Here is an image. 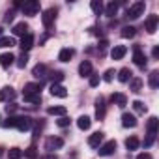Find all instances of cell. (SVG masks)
<instances>
[{"instance_id":"obj_1","label":"cell","mask_w":159,"mask_h":159,"mask_svg":"<svg viewBox=\"0 0 159 159\" xmlns=\"http://www.w3.org/2000/svg\"><path fill=\"white\" fill-rule=\"evenodd\" d=\"M146 10V4L144 2H135L127 8V19H139Z\"/></svg>"},{"instance_id":"obj_2","label":"cell","mask_w":159,"mask_h":159,"mask_svg":"<svg viewBox=\"0 0 159 159\" xmlns=\"http://www.w3.org/2000/svg\"><path fill=\"white\" fill-rule=\"evenodd\" d=\"M34 125V120L30 116H15V127L19 131H28Z\"/></svg>"},{"instance_id":"obj_3","label":"cell","mask_w":159,"mask_h":159,"mask_svg":"<svg viewBox=\"0 0 159 159\" xmlns=\"http://www.w3.org/2000/svg\"><path fill=\"white\" fill-rule=\"evenodd\" d=\"M38 11H39V2H38V0H28V2L23 4V13H25V15L34 17Z\"/></svg>"},{"instance_id":"obj_4","label":"cell","mask_w":159,"mask_h":159,"mask_svg":"<svg viewBox=\"0 0 159 159\" xmlns=\"http://www.w3.org/2000/svg\"><path fill=\"white\" fill-rule=\"evenodd\" d=\"M54 19H56V10H54V8L45 10L43 15H41V21H43V26H45V28H51L52 23H54Z\"/></svg>"},{"instance_id":"obj_5","label":"cell","mask_w":159,"mask_h":159,"mask_svg":"<svg viewBox=\"0 0 159 159\" xmlns=\"http://www.w3.org/2000/svg\"><path fill=\"white\" fill-rule=\"evenodd\" d=\"M133 62H135L137 66H140V67H144V66H146V62H148V58H146L144 51H142L139 45H135V49H133Z\"/></svg>"},{"instance_id":"obj_6","label":"cell","mask_w":159,"mask_h":159,"mask_svg":"<svg viewBox=\"0 0 159 159\" xmlns=\"http://www.w3.org/2000/svg\"><path fill=\"white\" fill-rule=\"evenodd\" d=\"M62 146H64V139H60V137H49L47 142H45V150L47 152H54V150H58Z\"/></svg>"},{"instance_id":"obj_7","label":"cell","mask_w":159,"mask_h":159,"mask_svg":"<svg viewBox=\"0 0 159 159\" xmlns=\"http://www.w3.org/2000/svg\"><path fill=\"white\" fill-rule=\"evenodd\" d=\"M99 155H112L114 152H116V140H109V142H105V144H101L99 146Z\"/></svg>"},{"instance_id":"obj_8","label":"cell","mask_w":159,"mask_h":159,"mask_svg":"<svg viewBox=\"0 0 159 159\" xmlns=\"http://www.w3.org/2000/svg\"><path fill=\"white\" fill-rule=\"evenodd\" d=\"M157 23H159V17H157V15H148L146 23H144L146 32H148V34H155V30H157Z\"/></svg>"},{"instance_id":"obj_9","label":"cell","mask_w":159,"mask_h":159,"mask_svg":"<svg viewBox=\"0 0 159 159\" xmlns=\"http://www.w3.org/2000/svg\"><path fill=\"white\" fill-rule=\"evenodd\" d=\"M105 114H107V107H105V99L99 96L98 99H96V118L98 120H103L105 118Z\"/></svg>"},{"instance_id":"obj_10","label":"cell","mask_w":159,"mask_h":159,"mask_svg":"<svg viewBox=\"0 0 159 159\" xmlns=\"http://www.w3.org/2000/svg\"><path fill=\"white\" fill-rule=\"evenodd\" d=\"M19 47L23 49V52H28L32 47H34V36L28 32L26 36H23V39H21V43H19Z\"/></svg>"},{"instance_id":"obj_11","label":"cell","mask_w":159,"mask_h":159,"mask_svg":"<svg viewBox=\"0 0 159 159\" xmlns=\"http://www.w3.org/2000/svg\"><path fill=\"white\" fill-rule=\"evenodd\" d=\"M103 133L101 131H96V133H92L90 137H88V146H92V148H99L101 146V142H103Z\"/></svg>"},{"instance_id":"obj_12","label":"cell","mask_w":159,"mask_h":159,"mask_svg":"<svg viewBox=\"0 0 159 159\" xmlns=\"http://www.w3.org/2000/svg\"><path fill=\"white\" fill-rule=\"evenodd\" d=\"M125 52H127L125 45H114L112 51H111V56H112V60H122L125 56Z\"/></svg>"},{"instance_id":"obj_13","label":"cell","mask_w":159,"mask_h":159,"mask_svg":"<svg viewBox=\"0 0 159 159\" xmlns=\"http://www.w3.org/2000/svg\"><path fill=\"white\" fill-rule=\"evenodd\" d=\"M51 96H54V98H67V90L62 86V84H56V83H52L51 84Z\"/></svg>"},{"instance_id":"obj_14","label":"cell","mask_w":159,"mask_h":159,"mask_svg":"<svg viewBox=\"0 0 159 159\" xmlns=\"http://www.w3.org/2000/svg\"><path fill=\"white\" fill-rule=\"evenodd\" d=\"M111 101H112L114 105H118V107H125V105H127V98H125V94H122V92H114V94L111 96Z\"/></svg>"},{"instance_id":"obj_15","label":"cell","mask_w":159,"mask_h":159,"mask_svg":"<svg viewBox=\"0 0 159 159\" xmlns=\"http://www.w3.org/2000/svg\"><path fill=\"white\" fill-rule=\"evenodd\" d=\"M137 118L133 116V114H129V112H124L122 114V125L124 127H137Z\"/></svg>"},{"instance_id":"obj_16","label":"cell","mask_w":159,"mask_h":159,"mask_svg":"<svg viewBox=\"0 0 159 159\" xmlns=\"http://www.w3.org/2000/svg\"><path fill=\"white\" fill-rule=\"evenodd\" d=\"M41 92V83H28L23 88V94H39Z\"/></svg>"},{"instance_id":"obj_17","label":"cell","mask_w":159,"mask_h":159,"mask_svg":"<svg viewBox=\"0 0 159 159\" xmlns=\"http://www.w3.org/2000/svg\"><path fill=\"white\" fill-rule=\"evenodd\" d=\"M73 54H75V49H69V47H66V49H62V51H60V54H58V60H60V62H69V60L73 58Z\"/></svg>"},{"instance_id":"obj_18","label":"cell","mask_w":159,"mask_h":159,"mask_svg":"<svg viewBox=\"0 0 159 159\" xmlns=\"http://www.w3.org/2000/svg\"><path fill=\"white\" fill-rule=\"evenodd\" d=\"M13 62H15V56H13L11 52H4V54H0V66H2V67H10Z\"/></svg>"},{"instance_id":"obj_19","label":"cell","mask_w":159,"mask_h":159,"mask_svg":"<svg viewBox=\"0 0 159 159\" xmlns=\"http://www.w3.org/2000/svg\"><path fill=\"white\" fill-rule=\"evenodd\" d=\"M13 98H15V90H13L11 86L2 88V92H0V101H10V99H13Z\"/></svg>"},{"instance_id":"obj_20","label":"cell","mask_w":159,"mask_h":159,"mask_svg":"<svg viewBox=\"0 0 159 159\" xmlns=\"http://www.w3.org/2000/svg\"><path fill=\"white\" fill-rule=\"evenodd\" d=\"M77 125H79V129H83V131L90 129V125H92L90 116H79V118H77Z\"/></svg>"},{"instance_id":"obj_21","label":"cell","mask_w":159,"mask_h":159,"mask_svg":"<svg viewBox=\"0 0 159 159\" xmlns=\"http://www.w3.org/2000/svg\"><path fill=\"white\" fill-rule=\"evenodd\" d=\"M13 34H15V36H21V38L26 36V34H28V25H26L25 21H23V23H17V25L13 26Z\"/></svg>"},{"instance_id":"obj_22","label":"cell","mask_w":159,"mask_h":159,"mask_svg":"<svg viewBox=\"0 0 159 159\" xmlns=\"http://www.w3.org/2000/svg\"><path fill=\"white\" fill-rule=\"evenodd\" d=\"M79 73H81L83 77H90V75H92V64H90L88 60L81 62V66H79Z\"/></svg>"},{"instance_id":"obj_23","label":"cell","mask_w":159,"mask_h":159,"mask_svg":"<svg viewBox=\"0 0 159 159\" xmlns=\"http://www.w3.org/2000/svg\"><path fill=\"white\" fill-rule=\"evenodd\" d=\"M131 75H133V73H131L129 67H122V69L118 71V81H120V83H127L129 79H131Z\"/></svg>"},{"instance_id":"obj_24","label":"cell","mask_w":159,"mask_h":159,"mask_svg":"<svg viewBox=\"0 0 159 159\" xmlns=\"http://www.w3.org/2000/svg\"><path fill=\"white\" fill-rule=\"evenodd\" d=\"M148 84H150V88H157V86H159V71H157V69H153V71L150 73Z\"/></svg>"},{"instance_id":"obj_25","label":"cell","mask_w":159,"mask_h":159,"mask_svg":"<svg viewBox=\"0 0 159 159\" xmlns=\"http://www.w3.org/2000/svg\"><path fill=\"white\" fill-rule=\"evenodd\" d=\"M118 6H120L118 2H109L107 8H105V15H107V17H114V15L118 13Z\"/></svg>"},{"instance_id":"obj_26","label":"cell","mask_w":159,"mask_h":159,"mask_svg":"<svg viewBox=\"0 0 159 159\" xmlns=\"http://www.w3.org/2000/svg\"><path fill=\"white\" fill-rule=\"evenodd\" d=\"M120 34H122V38H125V39H131V38H135V34H137V28H135V26H124Z\"/></svg>"},{"instance_id":"obj_27","label":"cell","mask_w":159,"mask_h":159,"mask_svg":"<svg viewBox=\"0 0 159 159\" xmlns=\"http://www.w3.org/2000/svg\"><path fill=\"white\" fill-rule=\"evenodd\" d=\"M66 107H49L47 109V114H51V116H66Z\"/></svg>"},{"instance_id":"obj_28","label":"cell","mask_w":159,"mask_h":159,"mask_svg":"<svg viewBox=\"0 0 159 159\" xmlns=\"http://www.w3.org/2000/svg\"><path fill=\"white\" fill-rule=\"evenodd\" d=\"M140 146V140L137 139V137H129L127 140H125V148L129 150V152H133V150H137Z\"/></svg>"},{"instance_id":"obj_29","label":"cell","mask_w":159,"mask_h":159,"mask_svg":"<svg viewBox=\"0 0 159 159\" xmlns=\"http://www.w3.org/2000/svg\"><path fill=\"white\" fill-rule=\"evenodd\" d=\"M157 125H159V120H157L155 116H152V118L148 120V125H146V127H148V133L155 135V133H157Z\"/></svg>"},{"instance_id":"obj_30","label":"cell","mask_w":159,"mask_h":159,"mask_svg":"<svg viewBox=\"0 0 159 159\" xmlns=\"http://www.w3.org/2000/svg\"><path fill=\"white\" fill-rule=\"evenodd\" d=\"M45 71H47V66H45V64H38V66L32 69V75L39 79V77H45Z\"/></svg>"},{"instance_id":"obj_31","label":"cell","mask_w":159,"mask_h":159,"mask_svg":"<svg viewBox=\"0 0 159 159\" xmlns=\"http://www.w3.org/2000/svg\"><path fill=\"white\" fill-rule=\"evenodd\" d=\"M15 45V39L10 38V36H2L0 38V49H6V47H13Z\"/></svg>"},{"instance_id":"obj_32","label":"cell","mask_w":159,"mask_h":159,"mask_svg":"<svg viewBox=\"0 0 159 159\" xmlns=\"http://www.w3.org/2000/svg\"><path fill=\"white\" fill-rule=\"evenodd\" d=\"M90 8H92V11H94L96 15H99V13L103 11V2H101V0H92V2H90Z\"/></svg>"},{"instance_id":"obj_33","label":"cell","mask_w":159,"mask_h":159,"mask_svg":"<svg viewBox=\"0 0 159 159\" xmlns=\"http://www.w3.org/2000/svg\"><path fill=\"white\" fill-rule=\"evenodd\" d=\"M23 98L28 103H39L41 101V94H23Z\"/></svg>"},{"instance_id":"obj_34","label":"cell","mask_w":159,"mask_h":159,"mask_svg":"<svg viewBox=\"0 0 159 159\" xmlns=\"http://www.w3.org/2000/svg\"><path fill=\"white\" fill-rule=\"evenodd\" d=\"M8 157H10V159H21V157H23V150H21V148H10Z\"/></svg>"},{"instance_id":"obj_35","label":"cell","mask_w":159,"mask_h":159,"mask_svg":"<svg viewBox=\"0 0 159 159\" xmlns=\"http://www.w3.org/2000/svg\"><path fill=\"white\" fill-rule=\"evenodd\" d=\"M142 90V81H140V79L137 77V79H133V81H131V92H140Z\"/></svg>"},{"instance_id":"obj_36","label":"cell","mask_w":159,"mask_h":159,"mask_svg":"<svg viewBox=\"0 0 159 159\" xmlns=\"http://www.w3.org/2000/svg\"><path fill=\"white\" fill-rule=\"evenodd\" d=\"M133 109H135V112H139V114H144L146 112V105L142 103V101H133Z\"/></svg>"},{"instance_id":"obj_37","label":"cell","mask_w":159,"mask_h":159,"mask_svg":"<svg viewBox=\"0 0 159 159\" xmlns=\"http://www.w3.org/2000/svg\"><path fill=\"white\" fill-rule=\"evenodd\" d=\"M36 155H38V152H36V146H34V144H32L30 148L25 150V157H28V159H36Z\"/></svg>"},{"instance_id":"obj_38","label":"cell","mask_w":159,"mask_h":159,"mask_svg":"<svg viewBox=\"0 0 159 159\" xmlns=\"http://www.w3.org/2000/svg\"><path fill=\"white\" fill-rule=\"evenodd\" d=\"M26 64H28V54H26V52H23V54H21L19 58H17V66H19V67L23 69V67H25Z\"/></svg>"},{"instance_id":"obj_39","label":"cell","mask_w":159,"mask_h":159,"mask_svg":"<svg viewBox=\"0 0 159 159\" xmlns=\"http://www.w3.org/2000/svg\"><path fill=\"white\" fill-rule=\"evenodd\" d=\"M51 79H52L56 84H60V81L64 79V73H62V71H52V73H51Z\"/></svg>"},{"instance_id":"obj_40","label":"cell","mask_w":159,"mask_h":159,"mask_svg":"<svg viewBox=\"0 0 159 159\" xmlns=\"http://www.w3.org/2000/svg\"><path fill=\"white\" fill-rule=\"evenodd\" d=\"M114 75H116V71H114V69H107V71H105V75H103V81H105V83H111L112 79H114Z\"/></svg>"},{"instance_id":"obj_41","label":"cell","mask_w":159,"mask_h":159,"mask_svg":"<svg viewBox=\"0 0 159 159\" xmlns=\"http://www.w3.org/2000/svg\"><path fill=\"white\" fill-rule=\"evenodd\" d=\"M56 124H58V127H67V125L71 124V120H69L67 116H62L60 120H56Z\"/></svg>"},{"instance_id":"obj_42","label":"cell","mask_w":159,"mask_h":159,"mask_svg":"<svg viewBox=\"0 0 159 159\" xmlns=\"http://www.w3.org/2000/svg\"><path fill=\"white\" fill-rule=\"evenodd\" d=\"M153 142H155V135L148 133V137H146V140H144V148H150V146H152Z\"/></svg>"},{"instance_id":"obj_43","label":"cell","mask_w":159,"mask_h":159,"mask_svg":"<svg viewBox=\"0 0 159 159\" xmlns=\"http://www.w3.org/2000/svg\"><path fill=\"white\" fill-rule=\"evenodd\" d=\"M99 84V75H90V86H98Z\"/></svg>"},{"instance_id":"obj_44","label":"cell","mask_w":159,"mask_h":159,"mask_svg":"<svg viewBox=\"0 0 159 159\" xmlns=\"http://www.w3.org/2000/svg\"><path fill=\"white\" fill-rule=\"evenodd\" d=\"M15 109H17V107H15L13 103H8V105H6V112H8V114H11V112H15Z\"/></svg>"},{"instance_id":"obj_45","label":"cell","mask_w":159,"mask_h":159,"mask_svg":"<svg viewBox=\"0 0 159 159\" xmlns=\"http://www.w3.org/2000/svg\"><path fill=\"white\" fill-rule=\"evenodd\" d=\"M152 56H153V58H159V47H157V45L152 49Z\"/></svg>"},{"instance_id":"obj_46","label":"cell","mask_w":159,"mask_h":159,"mask_svg":"<svg viewBox=\"0 0 159 159\" xmlns=\"http://www.w3.org/2000/svg\"><path fill=\"white\" fill-rule=\"evenodd\" d=\"M137 159H153V157H152L150 153H139V155H137Z\"/></svg>"},{"instance_id":"obj_47","label":"cell","mask_w":159,"mask_h":159,"mask_svg":"<svg viewBox=\"0 0 159 159\" xmlns=\"http://www.w3.org/2000/svg\"><path fill=\"white\" fill-rule=\"evenodd\" d=\"M2 34H4V28H2V26H0V38H2Z\"/></svg>"},{"instance_id":"obj_48","label":"cell","mask_w":159,"mask_h":159,"mask_svg":"<svg viewBox=\"0 0 159 159\" xmlns=\"http://www.w3.org/2000/svg\"><path fill=\"white\" fill-rule=\"evenodd\" d=\"M0 155H2V148H0Z\"/></svg>"}]
</instances>
